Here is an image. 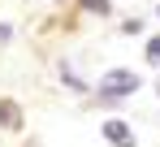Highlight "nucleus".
Masks as SVG:
<instances>
[{
  "label": "nucleus",
  "mask_w": 160,
  "mask_h": 147,
  "mask_svg": "<svg viewBox=\"0 0 160 147\" xmlns=\"http://www.w3.org/2000/svg\"><path fill=\"white\" fill-rule=\"evenodd\" d=\"M104 139H108L112 147H134V134L126 130V121H117V117H108V121H104Z\"/></svg>",
  "instance_id": "f03ea898"
},
{
  "label": "nucleus",
  "mask_w": 160,
  "mask_h": 147,
  "mask_svg": "<svg viewBox=\"0 0 160 147\" xmlns=\"http://www.w3.org/2000/svg\"><path fill=\"white\" fill-rule=\"evenodd\" d=\"M9 35H13V30H9V26H4V22H0V43H4V39H9Z\"/></svg>",
  "instance_id": "0eeeda50"
},
{
  "label": "nucleus",
  "mask_w": 160,
  "mask_h": 147,
  "mask_svg": "<svg viewBox=\"0 0 160 147\" xmlns=\"http://www.w3.org/2000/svg\"><path fill=\"white\" fill-rule=\"evenodd\" d=\"M156 18H160V9H156Z\"/></svg>",
  "instance_id": "1a4fd4ad"
},
{
  "label": "nucleus",
  "mask_w": 160,
  "mask_h": 147,
  "mask_svg": "<svg viewBox=\"0 0 160 147\" xmlns=\"http://www.w3.org/2000/svg\"><path fill=\"white\" fill-rule=\"evenodd\" d=\"M0 125L4 130H22V113H18L13 99H0Z\"/></svg>",
  "instance_id": "7ed1b4c3"
},
{
  "label": "nucleus",
  "mask_w": 160,
  "mask_h": 147,
  "mask_svg": "<svg viewBox=\"0 0 160 147\" xmlns=\"http://www.w3.org/2000/svg\"><path fill=\"white\" fill-rule=\"evenodd\" d=\"M91 13H112V0H82Z\"/></svg>",
  "instance_id": "39448f33"
},
{
  "label": "nucleus",
  "mask_w": 160,
  "mask_h": 147,
  "mask_svg": "<svg viewBox=\"0 0 160 147\" xmlns=\"http://www.w3.org/2000/svg\"><path fill=\"white\" fill-rule=\"evenodd\" d=\"M147 65H160V35L147 43Z\"/></svg>",
  "instance_id": "423d86ee"
},
{
  "label": "nucleus",
  "mask_w": 160,
  "mask_h": 147,
  "mask_svg": "<svg viewBox=\"0 0 160 147\" xmlns=\"http://www.w3.org/2000/svg\"><path fill=\"white\" fill-rule=\"evenodd\" d=\"M138 91V74L134 69H108L104 78H100V95L104 99H126Z\"/></svg>",
  "instance_id": "f257e3e1"
},
{
  "label": "nucleus",
  "mask_w": 160,
  "mask_h": 147,
  "mask_svg": "<svg viewBox=\"0 0 160 147\" xmlns=\"http://www.w3.org/2000/svg\"><path fill=\"white\" fill-rule=\"evenodd\" d=\"M156 95H160V82H156Z\"/></svg>",
  "instance_id": "6e6552de"
},
{
  "label": "nucleus",
  "mask_w": 160,
  "mask_h": 147,
  "mask_svg": "<svg viewBox=\"0 0 160 147\" xmlns=\"http://www.w3.org/2000/svg\"><path fill=\"white\" fill-rule=\"evenodd\" d=\"M61 82H65V87H69L74 95H87V82H82V78L69 69V65H61Z\"/></svg>",
  "instance_id": "20e7f679"
}]
</instances>
